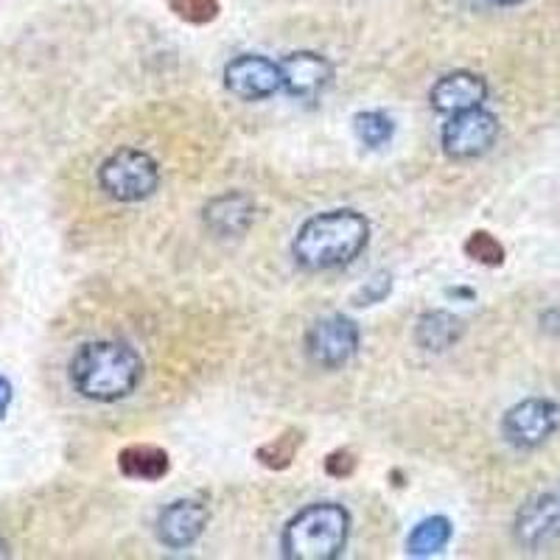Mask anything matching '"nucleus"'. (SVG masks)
I'll list each match as a JSON object with an SVG mask.
<instances>
[{
	"label": "nucleus",
	"mask_w": 560,
	"mask_h": 560,
	"mask_svg": "<svg viewBox=\"0 0 560 560\" xmlns=\"http://www.w3.org/2000/svg\"><path fill=\"white\" fill-rule=\"evenodd\" d=\"M497 138V115L482 107H474L465 109V113H454L448 118V124L443 127V135H440V143H443V152L452 160H474L490 152Z\"/></svg>",
	"instance_id": "6"
},
{
	"label": "nucleus",
	"mask_w": 560,
	"mask_h": 560,
	"mask_svg": "<svg viewBox=\"0 0 560 560\" xmlns=\"http://www.w3.org/2000/svg\"><path fill=\"white\" fill-rule=\"evenodd\" d=\"M202 219L213 236H244L255 219V202L244 191H224L205 205Z\"/></svg>",
	"instance_id": "12"
},
{
	"label": "nucleus",
	"mask_w": 560,
	"mask_h": 560,
	"mask_svg": "<svg viewBox=\"0 0 560 560\" xmlns=\"http://www.w3.org/2000/svg\"><path fill=\"white\" fill-rule=\"evenodd\" d=\"M393 118L382 109H368L353 118V132H357L359 143L368 149H382L393 138Z\"/></svg>",
	"instance_id": "18"
},
{
	"label": "nucleus",
	"mask_w": 560,
	"mask_h": 560,
	"mask_svg": "<svg viewBox=\"0 0 560 560\" xmlns=\"http://www.w3.org/2000/svg\"><path fill=\"white\" fill-rule=\"evenodd\" d=\"M493 7H518V3H527V0H488Z\"/></svg>",
	"instance_id": "24"
},
{
	"label": "nucleus",
	"mask_w": 560,
	"mask_h": 560,
	"mask_svg": "<svg viewBox=\"0 0 560 560\" xmlns=\"http://www.w3.org/2000/svg\"><path fill=\"white\" fill-rule=\"evenodd\" d=\"M12 398H14V393H12V384H9V378H3V376H0V420L7 418L9 407H12Z\"/></svg>",
	"instance_id": "23"
},
{
	"label": "nucleus",
	"mask_w": 560,
	"mask_h": 560,
	"mask_svg": "<svg viewBox=\"0 0 560 560\" xmlns=\"http://www.w3.org/2000/svg\"><path fill=\"white\" fill-rule=\"evenodd\" d=\"M70 387L96 404L124 401L143 378V359L127 342L96 339L84 342L68 364Z\"/></svg>",
	"instance_id": "1"
},
{
	"label": "nucleus",
	"mask_w": 560,
	"mask_h": 560,
	"mask_svg": "<svg viewBox=\"0 0 560 560\" xmlns=\"http://www.w3.org/2000/svg\"><path fill=\"white\" fill-rule=\"evenodd\" d=\"M389 292H393V275L376 272L353 294V306H376V303L389 298Z\"/></svg>",
	"instance_id": "21"
},
{
	"label": "nucleus",
	"mask_w": 560,
	"mask_h": 560,
	"mask_svg": "<svg viewBox=\"0 0 560 560\" xmlns=\"http://www.w3.org/2000/svg\"><path fill=\"white\" fill-rule=\"evenodd\" d=\"M118 471L138 482H158L172 471V459L166 448L152 446V443H132L118 454Z\"/></svg>",
	"instance_id": "15"
},
{
	"label": "nucleus",
	"mask_w": 560,
	"mask_h": 560,
	"mask_svg": "<svg viewBox=\"0 0 560 560\" xmlns=\"http://www.w3.org/2000/svg\"><path fill=\"white\" fill-rule=\"evenodd\" d=\"M560 535V499L533 497L516 516V538L524 547L535 549L544 544L555 541Z\"/></svg>",
	"instance_id": "13"
},
{
	"label": "nucleus",
	"mask_w": 560,
	"mask_h": 560,
	"mask_svg": "<svg viewBox=\"0 0 560 560\" xmlns=\"http://www.w3.org/2000/svg\"><path fill=\"white\" fill-rule=\"evenodd\" d=\"M280 77L289 96L300 102H314L331 88L334 65L323 54L294 51L280 59Z\"/></svg>",
	"instance_id": "9"
},
{
	"label": "nucleus",
	"mask_w": 560,
	"mask_h": 560,
	"mask_svg": "<svg viewBox=\"0 0 560 560\" xmlns=\"http://www.w3.org/2000/svg\"><path fill=\"white\" fill-rule=\"evenodd\" d=\"M166 3L174 18L183 20V23H191V26H208L222 12L219 0H166Z\"/></svg>",
	"instance_id": "20"
},
{
	"label": "nucleus",
	"mask_w": 560,
	"mask_h": 560,
	"mask_svg": "<svg viewBox=\"0 0 560 560\" xmlns=\"http://www.w3.org/2000/svg\"><path fill=\"white\" fill-rule=\"evenodd\" d=\"M454 527L446 516H432L423 518L412 527L407 538V552L415 558H429V555H438L448 547L452 541Z\"/></svg>",
	"instance_id": "16"
},
{
	"label": "nucleus",
	"mask_w": 560,
	"mask_h": 560,
	"mask_svg": "<svg viewBox=\"0 0 560 560\" xmlns=\"http://www.w3.org/2000/svg\"><path fill=\"white\" fill-rule=\"evenodd\" d=\"M560 429V407L549 398H527L508 409L502 418V434L510 446L538 448Z\"/></svg>",
	"instance_id": "7"
},
{
	"label": "nucleus",
	"mask_w": 560,
	"mask_h": 560,
	"mask_svg": "<svg viewBox=\"0 0 560 560\" xmlns=\"http://www.w3.org/2000/svg\"><path fill=\"white\" fill-rule=\"evenodd\" d=\"M224 88L242 102H261L275 96L283 88L280 62H272L261 54H242L224 65Z\"/></svg>",
	"instance_id": "8"
},
{
	"label": "nucleus",
	"mask_w": 560,
	"mask_h": 560,
	"mask_svg": "<svg viewBox=\"0 0 560 560\" xmlns=\"http://www.w3.org/2000/svg\"><path fill=\"white\" fill-rule=\"evenodd\" d=\"M303 443H306V432L292 427L287 429V432H280L278 438L267 440L264 446H258L255 459H258L264 468H269V471H287L289 465L294 463V457H298L300 448H303Z\"/></svg>",
	"instance_id": "17"
},
{
	"label": "nucleus",
	"mask_w": 560,
	"mask_h": 560,
	"mask_svg": "<svg viewBox=\"0 0 560 560\" xmlns=\"http://www.w3.org/2000/svg\"><path fill=\"white\" fill-rule=\"evenodd\" d=\"M357 468H359V457L353 448H334V452L325 457V474L334 479L353 477Z\"/></svg>",
	"instance_id": "22"
},
{
	"label": "nucleus",
	"mask_w": 560,
	"mask_h": 560,
	"mask_svg": "<svg viewBox=\"0 0 560 560\" xmlns=\"http://www.w3.org/2000/svg\"><path fill=\"white\" fill-rule=\"evenodd\" d=\"M485 98H488V82L471 70H454V73L440 77L429 93L432 109L443 115L482 107Z\"/></svg>",
	"instance_id": "11"
},
{
	"label": "nucleus",
	"mask_w": 560,
	"mask_h": 560,
	"mask_svg": "<svg viewBox=\"0 0 560 560\" xmlns=\"http://www.w3.org/2000/svg\"><path fill=\"white\" fill-rule=\"evenodd\" d=\"M465 255L471 261L482 264V267H502L504 264V247L497 236H490L488 230H474L471 236L463 244Z\"/></svg>",
	"instance_id": "19"
},
{
	"label": "nucleus",
	"mask_w": 560,
	"mask_h": 560,
	"mask_svg": "<svg viewBox=\"0 0 560 560\" xmlns=\"http://www.w3.org/2000/svg\"><path fill=\"white\" fill-rule=\"evenodd\" d=\"M465 323L452 312H427L420 314L418 323H415V345L429 353H443V350L454 348V345L463 339Z\"/></svg>",
	"instance_id": "14"
},
{
	"label": "nucleus",
	"mask_w": 560,
	"mask_h": 560,
	"mask_svg": "<svg viewBox=\"0 0 560 560\" xmlns=\"http://www.w3.org/2000/svg\"><path fill=\"white\" fill-rule=\"evenodd\" d=\"M98 188L115 202H143L160 185L158 160L143 149L124 147L98 166Z\"/></svg>",
	"instance_id": "4"
},
{
	"label": "nucleus",
	"mask_w": 560,
	"mask_h": 560,
	"mask_svg": "<svg viewBox=\"0 0 560 560\" xmlns=\"http://www.w3.org/2000/svg\"><path fill=\"white\" fill-rule=\"evenodd\" d=\"M350 513L342 504L314 502L283 527L280 549L289 560H337L348 547Z\"/></svg>",
	"instance_id": "3"
},
{
	"label": "nucleus",
	"mask_w": 560,
	"mask_h": 560,
	"mask_svg": "<svg viewBox=\"0 0 560 560\" xmlns=\"http://www.w3.org/2000/svg\"><path fill=\"white\" fill-rule=\"evenodd\" d=\"M368 242L370 222L359 210H325L303 222L292 242V255L298 267L308 272H328L357 261Z\"/></svg>",
	"instance_id": "2"
},
{
	"label": "nucleus",
	"mask_w": 560,
	"mask_h": 560,
	"mask_svg": "<svg viewBox=\"0 0 560 560\" xmlns=\"http://www.w3.org/2000/svg\"><path fill=\"white\" fill-rule=\"evenodd\" d=\"M9 544H7V538H3V535H0V558H9Z\"/></svg>",
	"instance_id": "25"
},
{
	"label": "nucleus",
	"mask_w": 560,
	"mask_h": 560,
	"mask_svg": "<svg viewBox=\"0 0 560 560\" xmlns=\"http://www.w3.org/2000/svg\"><path fill=\"white\" fill-rule=\"evenodd\" d=\"M208 504L199 499H177L158 516V541L168 549H188L202 538L208 527Z\"/></svg>",
	"instance_id": "10"
},
{
	"label": "nucleus",
	"mask_w": 560,
	"mask_h": 560,
	"mask_svg": "<svg viewBox=\"0 0 560 560\" xmlns=\"http://www.w3.org/2000/svg\"><path fill=\"white\" fill-rule=\"evenodd\" d=\"M359 325L345 314H328L308 325L306 357L323 370H339L357 357Z\"/></svg>",
	"instance_id": "5"
}]
</instances>
